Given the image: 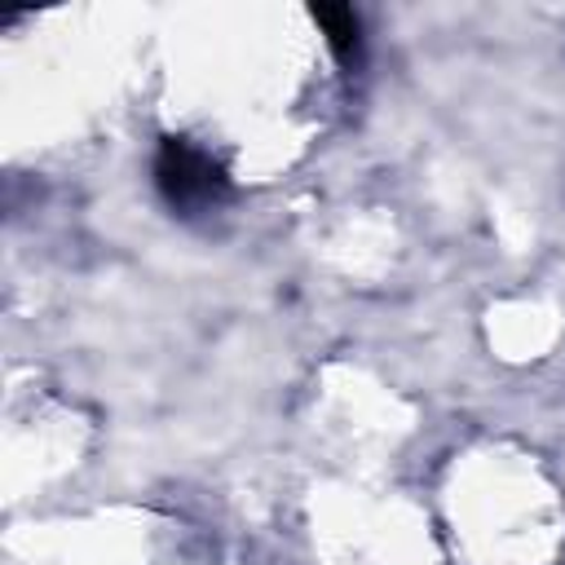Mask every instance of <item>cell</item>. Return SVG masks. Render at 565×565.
<instances>
[{
    "mask_svg": "<svg viewBox=\"0 0 565 565\" xmlns=\"http://www.w3.org/2000/svg\"><path fill=\"white\" fill-rule=\"evenodd\" d=\"M313 22L327 31V44H331V53H335L340 62H358V53H362V31H358L353 9H344V4H322V9H313Z\"/></svg>",
    "mask_w": 565,
    "mask_h": 565,
    "instance_id": "2",
    "label": "cell"
},
{
    "mask_svg": "<svg viewBox=\"0 0 565 565\" xmlns=\"http://www.w3.org/2000/svg\"><path fill=\"white\" fill-rule=\"evenodd\" d=\"M154 185L168 199V207H177L185 216L212 212V207H221L230 199L225 168L207 150H199L194 141H181V137L159 146V154H154Z\"/></svg>",
    "mask_w": 565,
    "mask_h": 565,
    "instance_id": "1",
    "label": "cell"
}]
</instances>
